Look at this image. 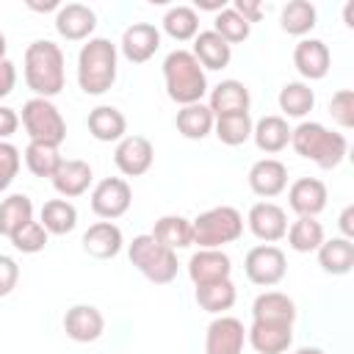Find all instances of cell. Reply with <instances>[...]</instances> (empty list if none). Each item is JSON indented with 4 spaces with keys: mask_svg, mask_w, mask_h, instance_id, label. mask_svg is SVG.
Returning a JSON list of instances; mask_svg holds the SVG:
<instances>
[{
    "mask_svg": "<svg viewBox=\"0 0 354 354\" xmlns=\"http://www.w3.org/2000/svg\"><path fill=\"white\" fill-rule=\"evenodd\" d=\"M22 72H25V83L36 97L53 100L55 94H61L64 88V50L50 41V39H36L28 44L25 50V61H22Z\"/></svg>",
    "mask_w": 354,
    "mask_h": 354,
    "instance_id": "6da1fadb",
    "label": "cell"
},
{
    "mask_svg": "<svg viewBox=\"0 0 354 354\" xmlns=\"http://www.w3.org/2000/svg\"><path fill=\"white\" fill-rule=\"evenodd\" d=\"M116 61L119 53L111 39H88L77 53V86L83 88V94H105L116 83Z\"/></svg>",
    "mask_w": 354,
    "mask_h": 354,
    "instance_id": "7a4b0ae2",
    "label": "cell"
},
{
    "mask_svg": "<svg viewBox=\"0 0 354 354\" xmlns=\"http://www.w3.org/2000/svg\"><path fill=\"white\" fill-rule=\"evenodd\" d=\"M290 147L296 155L313 160L318 169H337L348 152V141L343 133L324 127L321 122H301L290 130Z\"/></svg>",
    "mask_w": 354,
    "mask_h": 354,
    "instance_id": "3957f363",
    "label": "cell"
},
{
    "mask_svg": "<svg viewBox=\"0 0 354 354\" xmlns=\"http://www.w3.org/2000/svg\"><path fill=\"white\" fill-rule=\"evenodd\" d=\"M163 83L169 100L180 108L202 102V97L207 94V75L191 50H171L163 58Z\"/></svg>",
    "mask_w": 354,
    "mask_h": 354,
    "instance_id": "277c9868",
    "label": "cell"
},
{
    "mask_svg": "<svg viewBox=\"0 0 354 354\" xmlns=\"http://www.w3.org/2000/svg\"><path fill=\"white\" fill-rule=\"evenodd\" d=\"M191 230L199 249H221L224 243H232L243 235V216L232 205H218L199 213L191 221Z\"/></svg>",
    "mask_w": 354,
    "mask_h": 354,
    "instance_id": "5b68a950",
    "label": "cell"
},
{
    "mask_svg": "<svg viewBox=\"0 0 354 354\" xmlns=\"http://www.w3.org/2000/svg\"><path fill=\"white\" fill-rule=\"evenodd\" d=\"M127 257H130V263H133L152 285H169V282H174L177 268H180L177 252H171V249H166L163 243H158L149 232H147V235H136V238L130 241Z\"/></svg>",
    "mask_w": 354,
    "mask_h": 354,
    "instance_id": "8992f818",
    "label": "cell"
},
{
    "mask_svg": "<svg viewBox=\"0 0 354 354\" xmlns=\"http://www.w3.org/2000/svg\"><path fill=\"white\" fill-rule=\"evenodd\" d=\"M22 127L28 138L36 144L61 147L66 138V122L61 111L53 105V100H44V97H30L22 105Z\"/></svg>",
    "mask_w": 354,
    "mask_h": 354,
    "instance_id": "52a82bcc",
    "label": "cell"
},
{
    "mask_svg": "<svg viewBox=\"0 0 354 354\" xmlns=\"http://www.w3.org/2000/svg\"><path fill=\"white\" fill-rule=\"evenodd\" d=\"M243 271H246V279L260 285V288H271L277 282L285 279V271H288V257L279 246L274 243H260V246H252L243 257Z\"/></svg>",
    "mask_w": 354,
    "mask_h": 354,
    "instance_id": "ba28073f",
    "label": "cell"
},
{
    "mask_svg": "<svg viewBox=\"0 0 354 354\" xmlns=\"http://www.w3.org/2000/svg\"><path fill=\"white\" fill-rule=\"evenodd\" d=\"M130 205H133V191L124 177H105L91 191V210L105 221L124 216Z\"/></svg>",
    "mask_w": 354,
    "mask_h": 354,
    "instance_id": "9c48e42d",
    "label": "cell"
},
{
    "mask_svg": "<svg viewBox=\"0 0 354 354\" xmlns=\"http://www.w3.org/2000/svg\"><path fill=\"white\" fill-rule=\"evenodd\" d=\"M155 160V147L147 136H124L113 149V163L124 177H141Z\"/></svg>",
    "mask_w": 354,
    "mask_h": 354,
    "instance_id": "30bf717a",
    "label": "cell"
},
{
    "mask_svg": "<svg viewBox=\"0 0 354 354\" xmlns=\"http://www.w3.org/2000/svg\"><path fill=\"white\" fill-rule=\"evenodd\" d=\"M246 224L252 230V235L263 243H277L285 238L288 232V213L277 205V202H254L249 207Z\"/></svg>",
    "mask_w": 354,
    "mask_h": 354,
    "instance_id": "8fae6325",
    "label": "cell"
},
{
    "mask_svg": "<svg viewBox=\"0 0 354 354\" xmlns=\"http://www.w3.org/2000/svg\"><path fill=\"white\" fill-rule=\"evenodd\" d=\"M246 343V329L232 315H218L205 332V354H241Z\"/></svg>",
    "mask_w": 354,
    "mask_h": 354,
    "instance_id": "7c38bea8",
    "label": "cell"
},
{
    "mask_svg": "<svg viewBox=\"0 0 354 354\" xmlns=\"http://www.w3.org/2000/svg\"><path fill=\"white\" fill-rule=\"evenodd\" d=\"M230 274H232V260L221 249H199L188 260V277L194 285L221 282V279H230Z\"/></svg>",
    "mask_w": 354,
    "mask_h": 354,
    "instance_id": "4fadbf2b",
    "label": "cell"
},
{
    "mask_svg": "<svg viewBox=\"0 0 354 354\" xmlns=\"http://www.w3.org/2000/svg\"><path fill=\"white\" fill-rule=\"evenodd\" d=\"M97 28V14L83 3H66L55 14V30L66 41H88Z\"/></svg>",
    "mask_w": 354,
    "mask_h": 354,
    "instance_id": "5bb4252c",
    "label": "cell"
},
{
    "mask_svg": "<svg viewBox=\"0 0 354 354\" xmlns=\"http://www.w3.org/2000/svg\"><path fill=\"white\" fill-rule=\"evenodd\" d=\"M122 55L130 64H147L160 47V30L149 22H133L122 33Z\"/></svg>",
    "mask_w": 354,
    "mask_h": 354,
    "instance_id": "9a60e30c",
    "label": "cell"
},
{
    "mask_svg": "<svg viewBox=\"0 0 354 354\" xmlns=\"http://www.w3.org/2000/svg\"><path fill=\"white\" fill-rule=\"evenodd\" d=\"M249 188L266 199L279 196L288 188V166L277 158H260L249 169Z\"/></svg>",
    "mask_w": 354,
    "mask_h": 354,
    "instance_id": "2e32d148",
    "label": "cell"
},
{
    "mask_svg": "<svg viewBox=\"0 0 354 354\" xmlns=\"http://www.w3.org/2000/svg\"><path fill=\"white\" fill-rule=\"evenodd\" d=\"M326 199H329L326 185L318 177H299L288 188V205H290V210L299 213V216H307V218H315L326 207Z\"/></svg>",
    "mask_w": 354,
    "mask_h": 354,
    "instance_id": "e0dca14e",
    "label": "cell"
},
{
    "mask_svg": "<svg viewBox=\"0 0 354 354\" xmlns=\"http://www.w3.org/2000/svg\"><path fill=\"white\" fill-rule=\"evenodd\" d=\"M64 332L75 343H94L105 332V318L94 304H75L64 315Z\"/></svg>",
    "mask_w": 354,
    "mask_h": 354,
    "instance_id": "ac0fdd59",
    "label": "cell"
},
{
    "mask_svg": "<svg viewBox=\"0 0 354 354\" xmlns=\"http://www.w3.org/2000/svg\"><path fill=\"white\" fill-rule=\"evenodd\" d=\"M293 66L304 80H321L332 66V53L321 39H301L293 47Z\"/></svg>",
    "mask_w": 354,
    "mask_h": 354,
    "instance_id": "d6986e66",
    "label": "cell"
},
{
    "mask_svg": "<svg viewBox=\"0 0 354 354\" xmlns=\"http://www.w3.org/2000/svg\"><path fill=\"white\" fill-rule=\"evenodd\" d=\"M53 180V188L64 196V199H72V196H83L94 180V171L86 160H77V158H64L61 166L55 169V174L50 177Z\"/></svg>",
    "mask_w": 354,
    "mask_h": 354,
    "instance_id": "ffe728a7",
    "label": "cell"
},
{
    "mask_svg": "<svg viewBox=\"0 0 354 354\" xmlns=\"http://www.w3.org/2000/svg\"><path fill=\"white\" fill-rule=\"evenodd\" d=\"M246 340L257 354H285L293 343V326L252 321V326L246 329Z\"/></svg>",
    "mask_w": 354,
    "mask_h": 354,
    "instance_id": "44dd1931",
    "label": "cell"
},
{
    "mask_svg": "<svg viewBox=\"0 0 354 354\" xmlns=\"http://www.w3.org/2000/svg\"><path fill=\"white\" fill-rule=\"evenodd\" d=\"M124 238L113 221H97L83 232V252L97 260H111L122 252Z\"/></svg>",
    "mask_w": 354,
    "mask_h": 354,
    "instance_id": "7402d4cb",
    "label": "cell"
},
{
    "mask_svg": "<svg viewBox=\"0 0 354 354\" xmlns=\"http://www.w3.org/2000/svg\"><path fill=\"white\" fill-rule=\"evenodd\" d=\"M252 321H263V324H288L293 326L296 321V304L288 293L282 290H266L254 299L252 304Z\"/></svg>",
    "mask_w": 354,
    "mask_h": 354,
    "instance_id": "603a6c76",
    "label": "cell"
},
{
    "mask_svg": "<svg viewBox=\"0 0 354 354\" xmlns=\"http://www.w3.org/2000/svg\"><path fill=\"white\" fill-rule=\"evenodd\" d=\"M249 88L241 80H221L216 88H210V113L218 116H230V113H246L249 111Z\"/></svg>",
    "mask_w": 354,
    "mask_h": 354,
    "instance_id": "cb8c5ba5",
    "label": "cell"
},
{
    "mask_svg": "<svg viewBox=\"0 0 354 354\" xmlns=\"http://www.w3.org/2000/svg\"><path fill=\"white\" fill-rule=\"evenodd\" d=\"M252 138H254L257 149L266 152V155H277V152H282V149L290 144V127H288V119H285V116H277V113H268V116L257 119L254 127H252Z\"/></svg>",
    "mask_w": 354,
    "mask_h": 354,
    "instance_id": "d4e9b609",
    "label": "cell"
},
{
    "mask_svg": "<svg viewBox=\"0 0 354 354\" xmlns=\"http://www.w3.org/2000/svg\"><path fill=\"white\" fill-rule=\"evenodd\" d=\"M194 58L202 69H224L232 61V47L216 30H199L194 36Z\"/></svg>",
    "mask_w": 354,
    "mask_h": 354,
    "instance_id": "484cf974",
    "label": "cell"
},
{
    "mask_svg": "<svg viewBox=\"0 0 354 354\" xmlns=\"http://www.w3.org/2000/svg\"><path fill=\"white\" fill-rule=\"evenodd\" d=\"M86 124H88V133H91L97 141H105V144H111V141L119 144V141L124 138V133H127V119H124V113H122L119 108H113V105H97V108L88 113Z\"/></svg>",
    "mask_w": 354,
    "mask_h": 354,
    "instance_id": "4316f807",
    "label": "cell"
},
{
    "mask_svg": "<svg viewBox=\"0 0 354 354\" xmlns=\"http://www.w3.org/2000/svg\"><path fill=\"white\" fill-rule=\"evenodd\" d=\"M315 252H318V266L332 277H343L354 268V243L343 235L324 241Z\"/></svg>",
    "mask_w": 354,
    "mask_h": 354,
    "instance_id": "83f0119b",
    "label": "cell"
},
{
    "mask_svg": "<svg viewBox=\"0 0 354 354\" xmlns=\"http://www.w3.org/2000/svg\"><path fill=\"white\" fill-rule=\"evenodd\" d=\"M213 122L216 116L210 113V108L205 102H194V105H183L174 116V124H177V133L183 138H191V141H202L205 136L213 133Z\"/></svg>",
    "mask_w": 354,
    "mask_h": 354,
    "instance_id": "f1b7e54d",
    "label": "cell"
},
{
    "mask_svg": "<svg viewBox=\"0 0 354 354\" xmlns=\"http://www.w3.org/2000/svg\"><path fill=\"white\" fill-rule=\"evenodd\" d=\"M158 243H163L166 249L177 252V249H188L194 243V230H191V218L185 216H160L149 232Z\"/></svg>",
    "mask_w": 354,
    "mask_h": 354,
    "instance_id": "f546056e",
    "label": "cell"
},
{
    "mask_svg": "<svg viewBox=\"0 0 354 354\" xmlns=\"http://www.w3.org/2000/svg\"><path fill=\"white\" fill-rule=\"evenodd\" d=\"M39 224L47 230V235H66L77 227V207L69 199H50L41 205Z\"/></svg>",
    "mask_w": 354,
    "mask_h": 354,
    "instance_id": "4dcf8cb0",
    "label": "cell"
},
{
    "mask_svg": "<svg viewBox=\"0 0 354 354\" xmlns=\"http://www.w3.org/2000/svg\"><path fill=\"white\" fill-rule=\"evenodd\" d=\"M277 102H279V111H282L285 116H290V119H304V116L313 111V105H315V91H313L307 83H301V80H290V83H285V86L279 88Z\"/></svg>",
    "mask_w": 354,
    "mask_h": 354,
    "instance_id": "1f68e13d",
    "label": "cell"
},
{
    "mask_svg": "<svg viewBox=\"0 0 354 354\" xmlns=\"http://www.w3.org/2000/svg\"><path fill=\"white\" fill-rule=\"evenodd\" d=\"M196 304L205 310V313H213V315H224L235 299H238V290L232 285V279H221V282H210V285H196Z\"/></svg>",
    "mask_w": 354,
    "mask_h": 354,
    "instance_id": "d6a6232c",
    "label": "cell"
},
{
    "mask_svg": "<svg viewBox=\"0 0 354 354\" xmlns=\"http://www.w3.org/2000/svg\"><path fill=\"white\" fill-rule=\"evenodd\" d=\"M28 221H33V202L28 194H11L0 202V235L11 238Z\"/></svg>",
    "mask_w": 354,
    "mask_h": 354,
    "instance_id": "836d02e7",
    "label": "cell"
},
{
    "mask_svg": "<svg viewBox=\"0 0 354 354\" xmlns=\"http://www.w3.org/2000/svg\"><path fill=\"white\" fill-rule=\"evenodd\" d=\"M288 246L293 249V252H301V254H307V252H315L326 238H324V227H321V221H315V218H307V216H299L290 227H288Z\"/></svg>",
    "mask_w": 354,
    "mask_h": 354,
    "instance_id": "e575fe53",
    "label": "cell"
},
{
    "mask_svg": "<svg viewBox=\"0 0 354 354\" xmlns=\"http://www.w3.org/2000/svg\"><path fill=\"white\" fill-rule=\"evenodd\" d=\"M315 19H318V11H315V6L307 3V0H290V3L282 8V14H279V25H282V30L290 33V36H304V33H310V30L315 28Z\"/></svg>",
    "mask_w": 354,
    "mask_h": 354,
    "instance_id": "d590c367",
    "label": "cell"
},
{
    "mask_svg": "<svg viewBox=\"0 0 354 354\" xmlns=\"http://www.w3.org/2000/svg\"><path fill=\"white\" fill-rule=\"evenodd\" d=\"M252 127H254V122H252L249 111H246V113L218 116V119L213 122L216 138H218L221 144H227V147H241V144H246V141L252 138Z\"/></svg>",
    "mask_w": 354,
    "mask_h": 354,
    "instance_id": "8d00e7d4",
    "label": "cell"
},
{
    "mask_svg": "<svg viewBox=\"0 0 354 354\" xmlns=\"http://www.w3.org/2000/svg\"><path fill=\"white\" fill-rule=\"evenodd\" d=\"M163 30L174 39V41H191L199 33V17L196 8L191 6H171L163 14Z\"/></svg>",
    "mask_w": 354,
    "mask_h": 354,
    "instance_id": "74e56055",
    "label": "cell"
},
{
    "mask_svg": "<svg viewBox=\"0 0 354 354\" xmlns=\"http://www.w3.org/2000/svg\"><path fill=\"white\" fill-rule=\"evenodd\" d=\"M61 155H58V147H50V144H36L30 141L25 147V166L30 174L36 177H53L55 169L61 166Z\"/></svg>",
    "mask_w": 354,
    "mask_h": 354,
    "instance_id": "f35d334b",
    "label": "cell"
},
{
    "mask_svg": "<svg viewBox=\"0 0 354 354\" xmlns=\"http://www.w3.org/2000/svg\"><path fill=\"white\" fill-rule=\"evenodd\" d=\"M213 30L232 47V44H238V41H246L249 39V33H252V25L232 8V6H227L224 11H218L216 14V22H213Z\"/></svg>",
    "mask_w": 354,
    "mask_h": 354,
    "instance_id": "ab89813d",
    "label": "cell"
},
{
    "mask_svg": "<svg viewBox=\"0 0 354 354\" xmlns=\"http://www.w3.org/2000/svg\"><path fill=\"white\" fill-rule=\"evenodd\" d=\"M47 230L39 224V221H28L25 227H19L8 241H11V246L17 249V252H22V254H36V252H41L44 246H47Z\"/></svg>",
    "mask_w": 354,
    "mask_h": 354,
    "instance_id": "60d3db41",
    "label": "cell"
},
{
    "mask_svg": "<svg viewBox=\"0 0 354 354\" xmlns=\"http://www.w3.org/2000/svg\"><path fill=\"white\" fill-rule=\"evenodd\" d=\"M329 116L343 130H351L354 127V91L351 88H340V91L332 94V100H329Z\"/></svg>",
    "mask_w": 354,
    "mask_h": 354,
    "instance_id": "b9f144b4",
    "label": "cell"
},
{
    "mask_svg": "<svg viewBox=\"0 0 354 354\" xmlns=\"http://www.w3.org/2000/svg\"><path fill=\"white\" fill-rule=\"evenodd\" d=\"M19 166H22L19 149L8 141H0V191H6L14 183V177L19 174Z\"/></svg>",
    "mask_w": 354,
    "mask_h": 354,
    "instance_id": "7bdbcfd3",
    "label": "cell"
},
{
    "mask_svg": "<svg viewBox=\"0 0 354 354\" xmlns=\"http://www.w3.org/2000/svg\"><path fill=\"white\" fill-rule=\"evenodd\" d=\"M19 282V266L14 257L0 254V296H8Z\"/></svg>",
    "mask_w": 354,
    "mask_h": 354,
    "instance_id": "ee69618b",
    "label": "cell"
},
{
    "mask_svg": "<svg viewBox=\"0 0 354 354\" xmlns=\"http://www.w3.org/2000/svg\"><path fill=\"white\" fill-rule=\"evenodd\" d=\"M14 86H17V66H14V61H0V100L3 97H8L11 91H14Z\"/></svg>",
    "mask_w": 354,
    "mask_h": 354,
    "instance_id": "f6af8a7d",
    "label": "cell"
},
{
    "mask_svg": "<svg viewBox=\"0 0 354 354\" xmlns=\"http://www.w3.org/2000/svg\"><path fill=\"white\" fill-rule=\"evenodd\" d=\"M17 127H19V116H17V111L8 108V105H0V141L11 138V136L17 133Z\"/></svg>",
    "mask_w": 354,
    "mask_h": 354,
    "instance_id": "bcb514c9",
    "label": "cell"
},
{
    "mask_svg": "<svg viewBox=\"0 0 354 354\" xmlns=\"http://www.w3.org/2000/svg\"><path fill=\"white\" fill-rule=\"evenodd\" d=\"M232 8L252 25V22H260L263 19V6H260V0H235L232 3Z\"/></svg>",
    "mask_w": 354,
    "mask_h": 354,
    "instance_id": "7dc6e473",
    "label": "cell"
},
{
    "mask_svg": "<svg viewBox=\"0 0 354 354\" xmlns=\"http://www.w3.org/2000/svg\"><path fill=\"white\" fill-rule=\"evenodd\" d=\"M337 227H340V232H343V238H354V205H346L343 207V213H340V218H337Z\"/></svg>",
    "mask_w": 354,
    "mask_h": 354,
    "instance_id": "c3c4849f",
    "label": "cell"
},
{
    "mask_svg": "<svg viewBox=\"0 0 354 354\" xmlns=\"http://www.w3.org/2000/svg\"><path fill=\"white\" fill-rule=\"evenodd\" d=\"M196 8L199 11H224L227 8V0H196Z\"/></svg>",
    "mask_w": 354,
    "mask_h": 354,
    "instance_id": "681fc988",
    "label": "cell"
},
{
    "mask_svg": "<svg viewBox=\"0 0 354 354\" xmlns=\"http://www.w3.org/2000/svg\"><path fill=\"white\" fill-rule=\"evenodd\" d=\"M28 8H33V11H53V8H61V6H58V0H47V3H33V0H28Z\"/></svg>",
    "mask_w": 354,
    "mask_h": 354,
    "instance_id": "f907efd6",
    "label": "cell"
},
{
    "mask_svg": "<svg viewBox=\"0 0 354 354\" xmlns=\"http://www.w3.org/2000/svg\"><path fill=\"white\" fill-rule=\"evenodd\" d=\"M293 354H326L324 348H315V346H307V348H299V351H293Z\"/></svg>",
    "mask_w": 354,
    "mask_h": 354,
    "instance_id": "816d5d0a",
    "label": "cell"
},
{
    "mask_svg": "<svg viewBox=\"0 0 354 354\" xmlns=\"http://www.w3.org/2000/svg\"><path fill=\"white\" fill-rule=\"evenodd\" d=\"M351 11H354V3H348V6H346V11H343V17H346V25H348V28H354V22H351Z\"/></svg>",
    "mask_w": 354,
    "mask_h": 354,
    "instance_id": "f5cc1de1",
    "label": "cell"
},
{
    "mask_svg": "<svg viewBox=\"0 0 354 354\" xmlns=\"http://www.w3.org/2000/svg\"><path fill=\"white\" fill-rule=\"evenodd\" d=\"M6 50H8V44H6V36L0 33V61H6Z\"/></svg>",
    "mask_w": 354,
    "mask_h": 354,
    "instance_id": "db71d44e",
    "label": "cell"
}]
</instances>
